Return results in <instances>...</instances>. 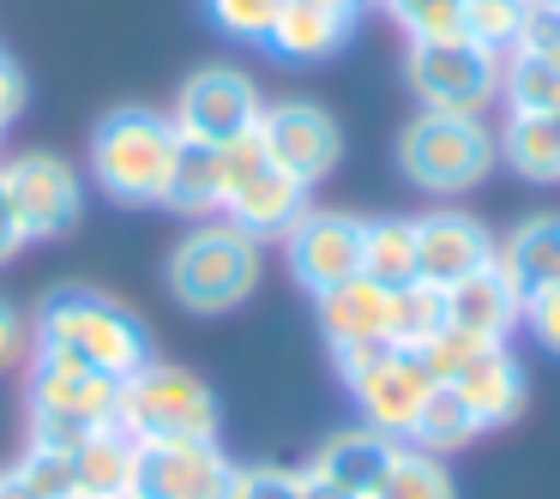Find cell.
<instances>
[{
  "label": "cell",
  "instance_id": "6da1fadb",
  "mask_svg": "<svg viewBox=\"0 0 560 499\" xmlns=\"http://www.w3.org/2000/svg\"><path fill=\"white\" fill-rule=\"evenodd\" d=\"M259 277H266V241L235 229L230 217L187 223V235L163 259V283H170L175 307L194 319H223L247 307Z\"/></svg>",
  "mask_w": 560,
  "mask_h": 499
},
{
  "label": "cell",
  "instance_id": "7a4b0ae2",
  "mask_svg": "<svg viewBox=\"0 0 560 499\" xmlns=\"http://www.w3.org/2000/svg\"><path fill=\"white\" fill-rule=\"evenodd\" d=\"M31 337L37 349H55V355H73V361L97 367L109 379H133L139 367L151 361V331L145 319L133 313L127 301L103 289H55L49 301L37 307L31 319Z\"/></svg>",
  "mask_w": 560,
  "mask_h": 499
},
{
  "label": "cell",
  "instance_id": "3957f363",
  "mask_svg": "<svg viewBox=\"0 0 560 499\" xmlns=\"http://www.w3.org/2000/svg\"><path fill=\"white\" fill-rule=\"evenodd\" d=\"M175 133L170 115L145 109V103H121L91 127V175H97V193H109L115 205H158L163 181H170L175 163Z\"/></svg>",
  "mask_w": 560,
  "mask_h": 499
},
{
  "label": "cell",
  "instance_id": "277c9868",
  "mask_svg": "<svg viewBox=\"0 0 560 499\" xmlns=\"http://www.w3.org/2000/svg\"><path fill=\"white\" fill-rule=\"evenodd\" d=\"M500 145L494 127L482 115H440V109H416V121H404L398 133V175L416 193H470L494 175Z\"/></svg>",
  "mask_w": 560,
  "mask_h": 499
},
{
  "label": "cell",
  "instance_id": "5b68a950",
  "mask_svg": "<svg viewBox=\"0 0 560 499\" xmlns=\"http://www.w3.org/2000/svg\"><path fill=\"white\" fill-rule=\"evenodd\" d=\"M121 379L55 349H31V439L55 451H79L103 421H115Z\"/></svg>",
  "mask_w": 560,
  "mask_h": 499
},
{
  "label": "cell",
  "instance_id": "8992f818",
  "mask_svg": "<svg viewBox=\"0 0 560 499\" xmlns=\"http://www.w3.org/2000/svg\"><path fill=\"white\" fill-rule=\"evenodd\" d=\"M115 427H127L133 439H218L223 409L211 397V385L187 367H170L151 355L133 379H121L115 397Z\"/></svg>",
  "mask_w": 560,
  "mask_h": 499
},
{
  "label": "cell",
  "instance_id": "52a82bcc",
  "mask_svg": "<svg viewBox=\"0 0 560 499\" xmlns=\"http://www.w3.org/2000/svg\"><path fill=\"white\" fill-rule=\"evenodd\" d=\"M331 361H338V379L350 385L355 409H362V427L404 445L428 391H434V373L398 343H350V349H331Z\"/></svg>",
  "mask_w": 560,
  "mask_h": 499
},
{
  "label": "cell",
  "instance_id": "ba28073f",
  "mask_svg": "<svg viewBox=\"0 0 560 499\" xmlns=\"http://www.w3.org/2000/svg\"><path fill=\"white\" fill-rule=\"evenodd\" d=\"M404 85L422 109L440 115H482L500 97V55L464 31L446 37H410L404 49Z\"/></svg>",
  "mask_w": 560,
  "mask_h": 499
},
{
  "label": "cell",
  "instance_id": "9c48e42d",
  "mask_svg": "<svg viewBox=\"0 0 560 499\" xmlns=\"http://www.w3.org/2000/svg\"><path fill=\"white\" fill-rule=\"evenodd\" d=\"M307 211V187L290 181L278 163H266L254 133L223 145V217L247 229L254 241H283L295 217Z\"/></svg>",
  "mask_w": 560,
  "mask_h": 499
},
{
  "label": "cell",
  "instance_id": "30bf717a",
  "mask_svg": "<svg viewBox=\"0 0 560 499\" xmlns=\"http://www.w3.org/2000/svg\"><path fill=\"white\" fill-rule=\"evenodd\" d=\"M0 187L13 199V217L31 241H61L85 223V175L55 151H13L0 163Z\"/></svg>",
  "mask_w": 560,
  "mask_h": 499
},
{
  "label": "cell",
  "instance_id": "8fae6325",
  "mask_svg": "<svg viewBox=\"0 0 560 499\" xmlns=\"http://www.w3.org/2000/svg\"><path fill=\"white\" fill-rule=\"evenodd\" d=\"M259 109H266V97H259L254 73H242V67L230 61H211V67H194V73L182 79V91H175V133L194 139V145H230V139L254 133Z\"/></svg>",
  "mask_w": 560,
  "mask_h": 499
},
{
  "label": "cell",
  "instance_id": "7c38bea8",
  "mask_svg": "<svg viewBox=\"0 0 560 499\" xmlns=\"http://www.w3.org/2000/svg\"><path fill=\"white\" fill-rule=\"evenodd\" d=\"M254 139H259V151H266V163H278V169L290 175V181H302L307 193H314V187L338 169V157H343L338 121H331L319 103H307V97L266 103L259 121H254Z\"/></svg>",
  "mask_w": 560,
  "mask_h": 499
},
{
  "label": "cell",
  "instance_id": "4fadbf2b",
  "mask_svg": "<svg viewBox=\"0 0 560 499\" xmlns=\"http://www.w3.org/2000/svg\"><path fill=\"white\" fill-rule=\"evenodd\" d=\"M283 265H290L295 289L307 295L362 277V217L355 211H302L283 229Z\"/></svg>",
  "mask_w": 560,
  "mask_h": 499
},
{
  "label": "cell",
  "instance_id": "5bb4252c",
  "mask_svg": "<svg viewBox=\"0 0 560 499\" xmlns=\"http://www.w3.org/2000/svg\"><path fill=\"white\" fill-rule=\"evenodd\" d=\"M230 475L235 463L218 439H139L133 499H218Z\"/></svg>",
  "mask_w": 560,
  "mask_h": 499
},
{
  "label": "cell",
  "instance_id": "9a60e30c",
  "mask_svg": "<svg viewBox=\"0 0 560 499\" xmlns=\"http://www.w3.org/2000/svg\"><path fill=\"white\" fill-rule=\"evenodd\" d=\"M500 241L482 229V217H470V211H428V217H416V277L434 283V289H452L458 277H470V271L494 265Z\"/></svg>",
  "mask_w": 560,
  "mask_h": 499
},
{
  "label": "cell",
  "instance_id": "2e32d148",
  "mask_svg": "<svg viewBox=\"0 0 560 499\" xmlns=\"http://www.w3.org/2000/svg\"><path fill=\"white\" fill-rule=\"evenodd\" d=\"M452 391H458V403L476 415V427H506V421H518L524 415V367H518V355L506 349V343H482V349L470 355V361L458 367V373L446 379Z\"/></svg>",
  "mask_w": 560,
  "mask_h": 499
},
{
  "label": "cell",
  "instance_id": "e0dca14e",
  "mask_svg": "<svg viewBox=\"0 0 560 499\" xmlns=\"http://www.w3.org/2000/svg\"><path fill=\"white\" fill-rule=\"evenodd\" d=\"M446 325L476 343H506L524 325V295L512 289V277L500 265H482L446 289Z\"/></svg>",
  "mask_w": 560,
  "mask_h": 499
},
{
  "label": "cell",
  "instance_id": "ac0fdd59",
  "mask_svg": "<svg viewBox=\"0 0 560 499\" xmlns=\"http://www.w3.org/2000/svg\"><path fill=\"white\" fill-rule=\"evenodd\" d=\"M350 31H355V7H331V0H283L266 49L278 55V61L314 67V61H331V55L350 43Z\"/></svg>",
  "mask_w": 560,
  "mask_h": 499
},
{
  "label": "cell",
  "instance_id": "d6986e66",
  "mask_svg": "<svg viewBox=\"0 0 560 499\" xmlns=\"http://www.w3.org/2000/svg\"><path fill=\"white\" fill-rule=\"evenodd\" d=\"M319 307V331H326L331 349H350V343H386L392 337V289H380L374 277H350L338 289L314 295Z\"/></svg>",
  "mask_w": 560,
  "mask_h": 499
},
{
  "label": "cell",
  "instance_id": "ffe728a7",
  "mask_svg": "<svg viewBox=\"0 0 560 499\" xmlns=\"http://www.w3.org/2000/svg\"><path fill=\"white\" fill-rule=\"evenodd\" d=\"M392 451H398V439L374 433V427H350V433H331L326 445L307 458V475L326 482V487H343V494H355V499H368L374 482L386 475Z\"/></svg>",
  "mask_w": 560,
  "mask_h": 499
},
{
  "label": "cell",
  "instance_id": "44dd1931",
  "mask_svg": "<svg viewBox=\"0 0 560 499\" xmlns=\"http://www.w3.org/2000/svg\"><path fill=\"white\" fill-rule=\"evenodd\" d=\"M158 205L175 211V217H187V223L223 217V145H194V139H182Z\"/></svg>",
  "mask_w": 560,
  "mask_h": 499
},
{
  "label": "cell",
  "instance_id": "7402d4cb",
  "mask_svg": "<svg viewBox=\"0 0 560 499\" xmlns=\"http://www.w3.org/2000/svg\"><path fill=\"white\" fill-rule=\"evenodd\" d=\"M494 265L512 277V289L530 301V295H542L548 283H560V211H536V217H524L518 229L500 241Z\"/></svg>",
  "mask_w": 560,
  "mask_h": 499
},
{
  "label": "cell",
  "instance_id": "603a6c76",
  "mask_svg": "<svg viewBox=\"0 0 560 499\" xmlns=\"http://www.w3.org/2000/svg\"><path fill=\"white\" fill-rule=\"evenodd\" d=\"M500 163L518 181L536 187H560V115H530V109H506V127L494 133Z\"/></svg>",
  "mask_w": 560,
  "mask_h": 499
},
{
  "label": "cell",
  "instance_id": "cb8c5ba5",
  "mask_svg": "<svg viewBox=\"0 0 560 499\" xmlns=\"http://www.w3.org/2000/svg\"><path fill=\"white\" fill-rule=\"evenodd\" d=\"M133 463H139V439L127 427L103 421L73 451V482L85 499H133Z\"/></svg>",
  "mask_w": 560,
  "mask_h": 499
},
{
  "label": "cell",
  "instance_id": "d4e9b609",
  "mask_svg": "<svg viewBox=\"0 0 560 499\" xmlns=\"http://www.w3.org/2000/svg\"><path fill=\"white\" fill-rule=\"evenodd\" d=\"M362 277L380 289L416 283V217H362Z\"/></svg>",
  "mask_w": 560,
  "mask_h": 499
},
{
  "label": "cell",
  "instance_id": "484cf974",
  "mask_svg": "<svg viewBox=\"0 0 560 499\" xmlns=\"http://www.w3.org/2000/svg\"><path fill=\"white\" fill-rule=\"evenodd\" d=\"M368 499H458V482H452L446 458L416 451V445H398Z\"/></svg>",
  "mask_w": 560,
  "mask_h": 499
},
{
  "label": "cell",
  "instance_id": "4316f807",
  "mask_svg": "<svg viewBox=\"0 0 560 499\" xmlns=\"http://www.w3.org/2000/svg\"><path fill=\"white\" fill-rule=\"evenodd\" d=\"M500 97H506V109L560 115V67L536 49L500 55Z\"/></svg>",
  "mask_w": 560,
  "mask_h": 499
},
{
  "label": "cell",
  "instance_id": "83f0119b",
  "mask_svg": "<svg viewBox=\"0 0 560 499\" xmlns=\"http://www.w3.org/2000/svg\"><path fill=\"white\" fill-rule=\"evenodd\" d=\"M476 433H482V427H476V415L458 403V391H452V385H434V391H428V403H422V415H416V427H410V439H404V445L434 451V458H452V451H464Z\"/></svg>",
  "mask_w": 560,
  "mask_h": 499
},
{
  "label": "cell",
  "instance_id": "f1b7e54d",
  "mask_svg": "<svg viewBox=\"0 0 560 499\" xmlns=\"http://www.w3.org/2000/svg\"><path fill=\"white\" fill-rule=\"evenodd\" d=\"M434 331H446V289H434V283H404V289H392V337L398 349H422Z\"/></svg>",
  "mask_w": 560,
  "mask_h": 499
},
{
  "label": "cell",
  "instance_id": "f546056e",
  "mask_svg": "<svg viewBox=\"0 0 560 499\" xmlns=\"http://www.w3.org/2000/svg\"><path fill=\"white\" fill-rule=\"evenodd\" d=\"M530 7H536V0H464L458 31H464V37H476L482 49H494V55H512L524 43Z\"/></svg>",
  "mask_w": 560,
  "mask_h": 499
},
{
  "label": "cell",
  "instance_id": "4dcf8cb0",
  "mask_svg": "<svg viewBox=\"0 0 560 499\" xmlns=\"http://www.w3.org/2000/svg\"><path fill=\"white\" fill-rule=\"evenodd\" d=\"M7 470H13L37 499H73V494H79V482H73V451H55V445H37V439H31V445L19 451Z\"/></svg>",
  "mask_w": 560,
  "mask_h": 499
},
{
  "label": "cell",
  "instance_id": "1f68e13d",
  "mask_svg": "<svg viewBox=\"0 0 560 499\" xmlns=\"http://www.w3.org/2000/svg\"><path fill=\"white\" fill-rule=\"evenodd\" d=\"M278 7L283 0H206L211 25H218L223 37L230 43H259V49H266L271 25H278Z\"/></svg>",
  "mask_w": 560,
  "mask_h": 499
},
{
  "label": "cell",
  "instance_id": "d6a6232c",
  "mask_svg": "<svg viewBox=\"0 0 560 499\" xmlns=\"http://www.w3.org/2000/svg\"><path fill=\"white\" fill-rule=\"evenodd\" d=\"M380 7L404 37H446L464 19V0H380Z\"/></svg>",
  "mask_w": 560,
  "mask_h": 499
},
{
  "label": "cell",
  "instance_id": "836d02e7",
  "mask_svg": "<svg viewBox=\"0 0 560 499\" xmlns=\"http://www.w3.org/2000/svg\"><path fill=\"white\" fill-rule=\"evenodd\" d=\"M31 349H37V337H31V319L19 313L7 295H0V373H13V367L31 361Z\"/></svg>",
  "mask_w": 560,
  "mask_h": 499
},
{
  "label": "cell",
  "instance_id": "e575fe53",
  "mask_svg": "<svg viewBox=\"0 0 560 499\" xmlns=\"http://www.w3.org/2000/svg\"><path fill=\"white\" fill-rule=\"evenodd\" d=\"M524 325H530V337L542 343L548 355H560V283H548L542 295L524 301Z\"/></svg>",
  "mask_w": 560,
  "mask_h": 499
},
{
  "label": "cell",
  "instance_id": "d590c367",
  "mask_svg": "<svg viewBox=\"0 0 560 499\" xmlns=\"http://www.w3.org/2000/svg\"><path fill=\"white\" fill-rule=\"evenodd\" d=\"M518 49H536L560 67V0H536L530 7V25H524V43Z\"/></svg>",
  "mask_w": 560,
  "mask_h": 499
},
{
  "label": "cell",
  "instance_id": "8d00e7d4",
  "mask_svg": "<svg viewBox=\"0 0 560 499\" xmlns=\"http://www.w3.org/2000/svg\"><path fill=\"white\" fill-rule=\"evenodd\" d=\"M25 103H31V79H25V67L13 61V55H0V133L25 115Z\"/></svg>",
  "mask_w": 560,
  "mask_h": 499
},
{
  "label": "cell",
  "instance_id": "74e56055",
  "mask_svg": "<svg viewBox=\"0 0 560 499\" xmlns=\"http://www.w3.org/2000/svg\"><path fill=\"white\" fill-rule=\"evenodd\" d=\"M19 253H25V229H19L13 199H7V187H0V265H7V259H19Z\"/></svg>",
  "mask_w": 560,
  "mask_h": 499
},
{
  "label": "cell",
  "instance_id": "f35d334b",
  "mask_svg": "<svg viewBox=\"0 0 560 499\" xmlns=\"http://www.w3.org/2000/svg\"><path fill=\"white\" fill-rule=\"evenodd\" d=\"M0 499H37V494H31V487L19 482L13 470H0Z\"/></svg>",
  "mask_w": 560,
  "mask_h": 499
},
{
  "label": "cell",
  "instance_id": "ab89813d",
  "mask_svg": "<svg viewBox=\"0 0 560 499\" xmlns=\"http://www.w3.org/2000/svg\"><path fill=\"white\" fill-rule=\"evenodd\" d=\"M331 7H355V13H362V0H331Z\"/></svg>",
  "mask_w": 560,
  "mask_h": 499
},
{
  "label": "cell",
  "instance_id": "60d3db41",
  "mask_svg": "<svg viewBox=\"0 0 560 499\" xmlns=\"http://www.w3.org/2000/svg\"><path fill=\"white\" fill-rule=\"evenodd\" d=\"M73 499H85V494H73Z\"/></svg>",
  "mask_w": 560,
  "mask_h": 499
}]
</instances>
